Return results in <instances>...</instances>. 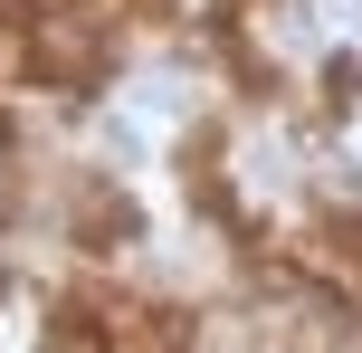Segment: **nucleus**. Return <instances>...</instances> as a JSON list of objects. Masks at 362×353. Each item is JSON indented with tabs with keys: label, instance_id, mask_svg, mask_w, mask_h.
Masks as SVG:
<instances>
[{
	"label": "nucleus",
	"instance_id": "f257e3e1",
	"mask_svg": "<svg viewBox=\"0 0 362 353\" xmlns=\"http://www.w3.org/2000/svg\"><path fill=\"white\" fill-rule=\"evenodd\" d=\"M134 229H144V220H134V201L95 191V201H86V220H76V248H86V258H105V248H115V239H134Z\"/></svg>",
	"mask_w": 362,
	"mask_h": 353
},
{
	"label": "nucleus",
	"instance_id": "f03ea898",
	"mask_svg": "<svg viewBox=\"0 0 362 353\" xmlns=\"http://www.w3.org/2000/svg\"><path fill=\"white\" fill-rule=\"evenodd\" d=\"M353 96H362V57H334V67H325V105L353 115Z\"/></svg>",
	"mask_w": 362,
	"mask_h": 353
}]
</instances>
